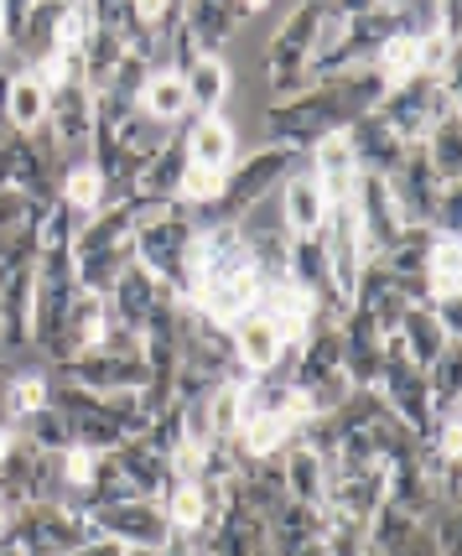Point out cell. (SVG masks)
Instances as JSON below:
<instances>
[{
  "label": "cell",
  "mask_w": 462,
  "mask_h": 556,
  "mask_svg": "<svg viewBox=\"0 0 462 556\" xmlns=\"http://www.w3.org/2000/svg\"><path fill=\"white\" fill-rule=\"evenodd\" d=\"M354 125V110L343 99L338 78L328 84H307L286 99H270L260 110V130H266V146H292V151H312L322 136L333 130H348Z\"/></svg>",
  "instance_id": "obj_1"
},
{
  "label": "cell",
  "mask_w": 462,
  "mask_h": 556,
  "mask_svg": "<svg viewBox=\"0 0 462 556\" xmlns=\"http://www.w3.org/2000/svg\"><path fill=\"white\" fill-rule=\"evenodd\" d=\"M296 167H301V151L260 141L255 151H244L240 162L223 172V188H219V198H214V208L197 214V218H203V224H240V218L255 214V208H260V203H266Z\"/></svg>",
  "instance_id": "obj_2"
},
{
  "label": "cell",
  "mask_w": 462,
  "mask_h": 556,
  "mask_svg": "<svg viewBox=\"0 0 462 556\" xmlns=\"http://www.w3.org/2000/svg\"><path fill=\"white\" fill-rule=\"evenodd\" d=\"M48 375L57 380V386H78V390H89V395H136V390L146 386L141 339H130L125 328L110 323V333H104L89 354L48 364Z\"/></svg>",
  "instance_id": "obj_3"
},
{
  "label": "cell",
  "mask_w": 462,
  "mask_h": 556,
  "mask_svg": "<svg viewBox=\"0 0 462 556\" xmlns=\"http://www.w3.org/2000/svg\"><path fill=\"white\" fill-rule=\"evenodd\" d=\"M462 115V89L458 78H411L400 89H389L374 104V121L385 125L400 146H426V136L437 130V121Z\"/></svg>",
  "instance_id": "obj_4"
},
{
  "label": "cell",
  "mask_w": 462,
  "mask_h": 556,
  "mask_svg": "<svg viewBox=\"0 0 462 556\" xmlns=\"http://www.w3.org/2000/svg\"><path fill=\"white\" fill-rule=\"evenodd\" d=\"M193 235H197V218L188 208H171V214L151 218V224H141L130 235V261L146 266L177 302L188 296V250H193Z\"/></svg>",
  "instance_id": "obj_5"
},
{
  "label": "cell",
  "mask_w": 462,
  "mask_h": 556,
  "mask_svg": "<svg viewBox=\"0 0 462 556\" xmlns=\"http://www.w3.org/2000/svg\"><path fill=\"white\" fill-rule=\"evenodd\" d=\"M317 22H322V5H292L281 26L270 31L266 48V89L270 99H286L296 89H307V73H312V48H317Z\"/></svg>",
  "instance_id": "obj_6"
},
{
  "label": "cell",
  "mask_w": 462,
  "mask_h": 556,
  "mask_svg": "<svg viewBox=\"0 0 462 556\" xmlns=\"http://www.w3.org/2000/svg\"><path fill=\"white\" fill-rule=\"evenodd\" d=\"M374 395H380V406H385L406 432H415L426 447L437 442V416H432V390H426V375L415 369L406 354H400V343L385 339V364H380V380H374Z\"/></svg>",
  "instance_id": "obj_7"
},
{
  "label": "cell",
  "mask_w": 462,
  "mask_h": 556,
  "mask_svg": "<svg viewBox=\"0 0 462 556\" xmlns=\"http://www.w3.org/2000/svg\"><path fill=\"white\" fill-rule=\"evenodd\" d=\"M94 535L89 515L68 500H42V505H26L16 509L11 520V546H22L26 556H74L84 541Z\"/></svg>",
  "instance_id": "obj_8"
},
{
  "label": "cell",
  "mask_w": 462,
  "mask_h": 556,
  "mask_svg": "<svg viewBox=\"0 0 462 556\" xmlns=\"http://www.w3.org/2000/svg\"><path fill=\"white\" fill-rule=\"evenodd\" d=\"M57 177H63V162L48 146V136H16V130L0 136V188L5 193L48 208L57 198Z\"/></svg>",
  "instance_id": "obj_9"
},
{
  "label": "cell",
  "mask_w": 462,
  "mask_h": 556,
  "mask_svg": "<svg viewBox=\"0 0 462 556\" xmlns=\"http://www.w3.org/2000/svg\"><path fill=\"white\" fill-rule=\"evenodd\" d=\"M37 136H48V146L57 151L63 167H68V162H84V156H89V136H94V89H89L84 78L52 89L48 125H42Z\"/></svg>",
  "instance_id": "obj_10"
},
{
  "label": "cell",
  "mask_w": 462,
  "mask_h": 556,
  "mask_svg": "<svg viewBox=\"0 0 462 556\" xmlns=\"http://www.w3.org/2000/svg\"><path fill=\"white\" fill-rule=\"evenodd\" d=\"M89 526H94V535L115 541L125 552H156L171 535L167 509L151 505V500H120V505L89 509Z\"/></svg>",
  "instance_id": "obj_11"
},
{
  "label": "cell",
  "mask_w": 462,
  "mask_h": 556,
  "mask_svg": "<svg viewBox=\"0 0 462 556\" xmlns=\"http://www.w3.org/2000/svg\"><path fill=\"white\" fill-rule=\"evenodd\" d=\"M348 203H354V224H359V240H364V255H369V261H374L380 250H389V244L400 240L406 214H400V203H395V193H389L385 177L359 172V177H354V193H348Z\"/></svg>",
  "instance_id": "obj_12"
},
{
  "label": "cell",
  "mask_w": 462,
  "mask_h": 556,
  "mask_svg": "<svg viewBox=\"0 0 462 556\" xmlns=\"http://www.w3.org/2000/svg\"><path fill=\"white\" fill-rule=\"evenodd\" d=\"M260 11L266 5H255V0H197V5H182V31H188L197 58L203 52H223Z\"/></svg>",
  "instance_id": "obj_13"
},
{
  "label": "cell",
  "mask_w": 462,
  "mask_h": 556,
  "mask_svg": "<svg viewBox=\"0 0 462 556\" xmlns=\"http://www.w3.org/2000/svg\"><path fill=\"white\" fill-rule=\"evenodd\" d=\"M317 240H322V250H328V270H333L338 296L343 302H354V287H359V276H364V266H369L364 240H359V224H354V203H333Z\"/></svg>",
  "instance_id": "obj_14"
},
{
  "label": "cell",
  "mask_w": 462,
  "mask_h": 556,
  "mask_svg": "<svg viewBox=\"0 0 462 556\" xmlns=\"http://www.w3.org/2000/svg\"><path fill=\"white\" fill-rule=\"evenodd\" d=\"M162 296H167V287H162L146 266L130 261V266L115 276V287H110V296H104V307H110V323H115V328H125L130 339H141L146 323L156 317V307H162Z\"/></svg>",
  "instance_id": "obj_15"
},
{
  "label": "cell",
  "mask_w": 462,
  "mask_h": 556,
  "mask_svg": "<svg viewBox=\"0 0 462 556\" xmlns=\"http://www.w3.org/2000/svg\"><path fill=\"white\" fill-rule=\"evenodd\" d=\"M338 349H343V375L354 390H374L380 380V364H385V333L369 323L364 313H348L338 317Z\"/></svg>",
  "instance_id": "obj_16"
},
{
  "label": "cell",
  "mask_w": 462,
  "mask_h": 556,
  "mask_svg": "<svg viewBox=\"0 0 462 556\" xmlns=\"http://www.w3.org/2000/svg\"><path fill=\"white\" fill-rule=\"evenodd\" d=\"M182 146H188V167L203 172H229L240 162V130L229 115H188Z\"/></svg>",
  "instance_id": "obj_17"
},
{
  "label": "cell",
  "mask_w": 462,
  "mask_h": 556,
  "mask_svg": "<svg viewBox=\"0 0 462 556\" xmlns=\"http://www.w3.org/2000/svg\"><path fill=\"white\" fill-rule=\"evenodd\" d=\"M255 313L266 317L270 328H275V333H281V339L292 343H301L307 339V333H312L317 323H322V307H317L312 296H307V291H296L292 281H275V287H260V302H255Z\"/></svg>",
  "instance_id": "obj_18"
},
{
  "label": "cell",
  "mask_w": 462,
  "mask_h": 556,
  "mask_svg": "<svg viewBox=\"0 0 462 556\" xmlns=\"http://www.w3.org/2000/svg\"><path fill=\"white\" fill-rule=\"evenodd\" d=\"M110 463L120 468V479L130 484V494L136 500H151V505H162L171 494V484H177V473H171V463L151 447L146 437H136V442H125L120 453H110Z\"/></svg>",
  "instance_id": "obj_19"
},
{
  "label": "cell",
  "mask_w": 462,
  "mask_h": 556,
  "mask_svg": "<svg viewBox=\"0 0 462 556\" xmlns=\"http://www.w3.org/2000/svg\"><path fill=\"white\" fill-rule=\"evenodd\" d=\"M275 193H281V208H275V214H281V224H286L292 240H312V235H322V224H328V208H333V203H328V193L317 188L312 172H292Z\"/></svg>",
  "instance_id": "obj_20"
},
{
  "label": "cell",
  "mask_w": 462,
  "mask_h": 556,
  "mask_svg": "<svg viewBox=\"0 0 462 556\" xmlns=\"http://www.w3.org/2000/svg\"><path fill=\"white\" fill-rule=\"evenodd\" d=\"M348 307H354V313H364L369 323L385 333V339H395V328H400V317H406V307H411V302H406V291L395 287L385 270L369 261L364 276H359V287H354V302H348Z\"/></svg>",
  "instance_id": "obj_21"
},
{
  "label": "cell",
  "mask_w": 462,
  "mask_h": 556,
  "mask_svg": "<svg viewBox=\"0 0 462 556\" xmlns=\"http://www.w3.org/2000/svg\"><path fill=\"white\" fill-rule=\"evenodd\" d=\"M0 121L16 136H37L48 125V89L37 84L31 68H11L5 73V99H0Z\"/></svg>",
  "instance_id": "obj_22"
},
{
  "label": "cell",
  "mask_w": 462,
  "mask_h": 556,
  "mask_svg": "<svg viewBox=\"0 0 462 556\" xmlns=\"http://www.w3.org/2000/svg\"><path fill=\"white\" fill-rule=\"evenodd\" d=\"M182 89H188V110L193 115H223L229 104V89H234V73H229V58L223 52H203L182 68Z\"/></svg>",
  "instance_id": "obj_23"
},
{
  "label": "cell",
  "mask_w": 462,
  "mask_h": 556,
  "mask_svg": "<svg viewBox=\"0 0 462 556\" xmlns=\"http://www.w3.org/2000/svg\"><path fill=\"white\" fill-rule=\"evenodd\" d=\"M229 333H234V354H240L244 375H275V369H281V359L292 354V343L281 339V333H275L260 313L240 317Z\"/></svg>",
  "instance_id": "obj_24"
},
{
  "label": "cell",
  "mask_w": 462,
  "mask_h": 556,
  "mask_svg": "<svg viewBox=\"0 0 462 556\" xmlns=\"http://www.w3.org/2000/svg\"><path fill=\"white\" fill-rule=\"evenodd\" d=\"M322 526H328V520H322V509L286 500L281 509H270L266 515L270 556H296V552H307V546H317V541H322Z\"/></svg>",
  "instance_id": "obj_25"
},
{
  "label": "cell",
  "mask_w": 462,
  "mask_h": 556,
  "mask_svg": "<svg viewBox=\"0 0 462 556\" xmlns=\"http://www.w3.org/2000/svg\"><path fill=\"white\" fill-rule=\"evenodd\" d=\"M307 156H312V177H317V188L328 193V203H348V193H354V177H359V162H354V146H348V136H343V130H333V136H322Z\"/></svg>",
  "instance_id": "obj_26"
},
{
  "label": "cell",
  "mask_w": 462,
  "mask_h": 556,
  "mask_svg": "<svg viewBox=\"0 0 462 556\" xmlns=\"http://www.w3.org/2000/svg\"><path fill=\"white\" fill-rule=\"evenodd\" d=\"M275 463H281V479H286V494H292L296 505H312L322 509L328 505V479H333V468L317 458L312 447H301V442H292V447H281L275 453Z\"/></svg>",
  "instance_id": "obj_27"
},
{
  "label": "cell",
  "mask_w": 462,
  "mask_h": 556,
  "mask_svg": "<svg viewBox=\"0 0 462 556\" xmlns=\"http://www.w3.org/2000/svg\"><path fill=\"white\" fill-rule=\"evenodd\" d=\"M395 343H400V354H406L421 375H426V369H432L447 349H458V343L441 333V323L432 317V307H406L400 328H395Z\"/></svg>",
  "instance_id": "obj_28"
},
{
  "label": "cell",
  "mask_w": 462,
  "mask_h": 556,
  "mask_svg": "<svg viewBox=\"0 0 462 556\" xmlns=\"http://www.w3.org/2000/svg\"><path fill=\"white\" fill-rule=\"evenodd\" d=\"M343 136H348V146H354V162H359V172H374V177H389V172L406 162V151H411V146L395 141V136H389L374 115L354 121Z\"/></svg>",
  "instance_id": "obj_29"
},
{
  "label": "cell",
  "mask_w": 462,
  "mask_h": 556,
  "mask_svg": "<svg viewBox=\"0 0 462 556\" xmlns=\"http://www.w3.org/2000/svg\"><path fill=\"white\" fill-rule=\"evenodd\" d=\"M136 110L146 115V121H156L162 130H177V125H188V89H182V73L171 68H151L146 89H141V99H136Z\"/></svg>",
  "instance_id": "obj_30"
},
{
  "label": "cell",
  "mask_w": 462,
  "mask_h": 556,
  "mask_svg": "<svg viewBox=\"0 0 462 556\" xmlns=\"http://www.w3.org/2000/svg\"><path fill=\"white\" fill-rule=\"evenodd\" d=\"M57 203H63V208H68L78 224H84V218H94L99 208L110 203V182H104V177L89 167V156L63 167V177H57Z\"/></svg>",
  "instance_id": "obj_31"
},
{
  "label": "cell",
  "mask_w": 462,
  "mask_h": 556,
  "mask_svg": "<svg viewBox=\"0 0 462 556\" xmlns=\"http://www.w3.org/2000/svg\"><path fill=\"white\" fill-rule=\"evenodd\" d=\"M48 390H52L48 364H11V386H5V412H11V432L22 427L26 416L48 412Z\"/></svg>",
  "instance_id": "obj_32"
},
{
  "label": "cell",
  "mask_w": 462,
  "mask_h": 556,
  "mask_svg": "<svg viewBox=\"0 0 462 556\" xmlns=\"http://www.w3.org/2000/svg\"><path fill=\"white\" fill-rule=\"evenodd\" d=\"M421 526L426 520H415L411 509H400V505H380V515L369 520V552H380V556H406V546H411L415 535H421Z\"/></svg>",
  "instance_id": "obj_33"
},
{
  "label": "cell",
  "mask_w": 462,
  "mask_h": 556,
  "mask_svg": "<svg viewBox=\"0 0 462 556\" xmlns=\"http://www.w3.org/2000/svg\"><path fill=\"white\" fill-rule=\"evenodd\" d=\"M182 172H188V146H182V130H177V136L156 151V162L146 167V177L136 182V193L156 198V203H171V198H177V182H182Z\"/></svg>",
  "instance_id": "obj_34"
},
{
  "label": "cell",
  "mask_w": 462,
  "mask_h": 556,
  "mask_svg": "<svg viewBox=\"0 0 462 556\" xmlns=\"http://www.w3.org/2000/svg\"><path fill=\"white\" fill-rule=\"evenodd\" d=\"M369 73L385 84V94L389 89H400V84H411V78H421V42L415 37H389L385 48L374 52V63H369Z\"/></svg>",
  "instance_id": "obj_35"
},
{
  "label": "cell",
  "mask_w": 462,
  "mask_h": 556,
  "mask_svg": "<svg viewBox=\"0 0 462 556\" xmlns=\"http://www.w3.org/2000/svg\"><path fill=\"white\" fill-rule=\"evenodd\" d=\"M162 509H167V520H171V531H182V535H203L208 531V520H214V505H208V494L197 484H171V494L162 500Z\"/></svg>",
  "instance_id": "obj_36"
},
{
  "label": "cell",
  "mask_w": 462,
  "mask_h": 556,
  "mask_svg": "<svg viewBox=\"0 0 462 556\" xmlns=\"http://www.w3.org/2000/svg\"><path fill=\"white\" fill-rule=\"evenodd\" d=\"M421 151H426V162H432V172L441 182H462V115L437 121V130L426 136Z\"/></svg>",
  "instance_id": "obj_37"
},
{
  "label": "cell",
  "mask_w": 462,
  "mask_h": 556,
  "mask_svg": "<svg viewBox=\"0 0 462 556\" xmlns=\"http://www.w3.org/2000/svg\"><path fill=\"white\" fill-rule=\"evenodd\" d=\"M120 63H125V42L94 26V37H89V42H84V52H78V73H84V84L99 94V89L115 78V68H120Z\"/></svg>",
  "instance_id": "obj_38"
},
{
  "label": "cell",
  "mask_w": 462,
  "mask_h": 556,
  "mask_svg": "<svg viewBox=\"0 0 462 556\" xmlns=\"http://www.w3.org/2000/svg\"><path fill=\"white\" fill-rule=\"evenodd\" d=\"M16 437H22V442H31L37 453H48V458H63V453H74V427H68V421H63L57 412L26 416L22 427H16Z\"/></svg>",
  "instance_id": "obj_39"
},
{
  "label": "cell",
  "mask_w": 462,
  "mask_h": 556,
  "mask_svg": "<svg viewBox=\"0 0 462 556\" xmlns=\"http://www.w3.org/2000/svg\"><path fill=\"white\" fill-rule=\"evenodd\" d=\"M203 421H208V442H234L240 432V386H214L203 395Z\"/></svg>",
  "instance_id": "obj_40"
},
{
  "label": "cell",
  "mask_w": 462,
  "mask_h": 556,
  "mask_svg": "<svg viewBox=\"0 0 462 556\" xmlns=\"http://www.w3.org/2000/svg\"><path fill=\"white\" fill-rule=\"evenodd\" d=\"M89 37H94V5H63V11H57V37H52V48L78 58Z\"/></svg>",
  "instance_id": "obj_41"
},
{
  "label": "cell",
  "mask_w": 462,
  "mask_h": 556,
  "mask_svg": "<svg viewBox=\"0 0 462 556\" xmlns=\"http://www.w3.org/2000/svg\"><path fill=\"white\" fill-rule=\"evenodd\" d=\"M146 78H151V63H146V58L125 52V63L115 68V78H110L99 94H115V99H125V104H136V99H141V89H146Z\"/></svg>",
  "instance_id": "obj_42"
},
{
  "label": "cell",
  "mask_w": 462,
  "mask_h": 556,
  "mask_svg": "<svg viewBox=\"0 0 462 556\" xmlns=\"http://www.w3.org/2000/svg\"><path fill=\"white\" fill-rule=\"evenodd\" d=\"M37 214H42L37 203H26V198H16V193H5V188H0V240H5L11 229H22V224H31Z\"/></svg>",
  "instance_id": "obj_43"
},
{
  "label": "cell",
  "mask_w": 462,
  "mask_h": 556,
  "mask_svg": "<svg viewBox=\"0 0 462 556\" xmlns=\"http://www.w3.org/2000/svg\"><path fill=\"white\" fill-rule=\"evenodd\" d=\"M458 224H462V182H447L441 188V208H437V229L458 235Z\"/></svg>",
  "instance_id": "obj_44"
},
{
  "label": "cell",
  "mask_w": 462,
  "mask_h": 556,
  "mask_svg": "<svg viewBox=\"0 0 462 556\" xmlns=\"http://www.w3.org/2000/svg\"><path fill=\"white\" fill-rule=\"evenodd\" d=\"M156 556H203V546H197V535H182L171 531L162 546H156Z\"/></svg>",
  "instance_id": "obj_45"
},
{
  "label": "cell",
  "mask_w": 462,
  "mask_h": 556,
  "mask_svg": "<svg viewBox=\"0 0 462 556\" xmlns=\"http://www.w3.org/2000/svg\"><path fill=\"white\" fill-rule=\"evenodd\" d=\"M74 556H125V546H115V541H104V535H89L84 546H78Z\"/></svg>",
  "instance_id": "obj_46"
},
{
  "label": "cell",
  "mask_w": 462,
  "mask_h": 556,
  "mask_svg": "<svg viewBox=\"0 0 462 556\" xmlns=\"http://www.w3.org/2000/svg\"><path fill=\"white\" fill-rule=\"evenodd\" d=\"M5 386H11V359H0V437H11V412H5Z\"/></svg>",
  "instance_id": "obj_47"
},
{
  "label": "cell",
  "mask_w": 462,
  "mask_h": 556,
  "mask_svg": "<svg viewBox=\"0 0 462 556\" xmlns=\"http://www.w3.org/2000/svg\"><path fill=\"white\" fill-rule=\"evenodd\" d=\"M11 520H16V509H11V505H5V500H0V541L11 535Z\"/></svg>",
  "instance_id": "obj_48"
},
{
  "label": "cell",
  "mask_w": 462,
  "mask_h": 556,
  "mask_svg": "<svg viewBox=\"0 0 462 556\" xmlns=\"http://www.w3.org/2000/svg\"><path fill=\"white\" fill-rule=\"evenodd\" d=\"M0 556H26L22 546H11V541H0Z\"/></svg>",
  "instance_id": "obj_49"
},
{
  "label": "cell",
  "mask_w": 462,
  "mask_h": 556,
  "mask_svg": "<svg viewBox=\"0 0 462 556\" xmlns=\"http://www.w3.org/2000/svg\"><path fill=\"white\" fill-rule=\"evenodd\" d=\"M296 556H328V552H322V541H317V546H307V552H296Z\"/></svg>",
  "instance_id": "obj_50"
},
{
  "label": "cell",
  "mask_w": 462,
  "mask_h": 556,
  "mask_svg": "<svg viewBox=\"0 0 462 556\" xmlns=\"http://www.w3.org/2000/svg\"><path fill=\"white\" fill-rule=\"evenodd\" d=\"M0 468H5V437H0Z\"/></svg>",
  "instance_id": "obj_51"
},
{
  "label": "cell",
  "mask_w": 462,
  "mask_h": 556,
  "mask_svg": "<svg viewBox=\"0 0 462 556\" xmlns=\"http://www.w3.org/2000/svg\"><path fill=\"white\" fill-rule=\"evenodd\" d=\"M0 68H5V42H0Z\"/></svg>",
  "instance_id": "obj_52"
},
{
  "label": "cell",
  "mask_w": 462,
  "mask_h": 556,
  "mask_svg": "<svg viewBox=\"0 0 462 556\" xmlns=\"http://www.w3.org/2000/svg\"><path fill=\"white\" fill-rule=\"evenodd\" d=\"M364 556H380V552H364Z\"/></svg>",
  "instance_id": "obj_53"
},
{
  "label": "cell",
  "mask_w": 462,
  "mask_h": 556,
  "mask_svg": "<svg viewBox=\"0 0 462 556\" xmlns=\"http://www.w3.org/2000/svg\"><path fill=\"white\" fill-rule=\"evenodd\" d=\"M0 136H5V125H0Z\"/></svg>",
  "instance_id": "obj_54"
}]
</instances>
